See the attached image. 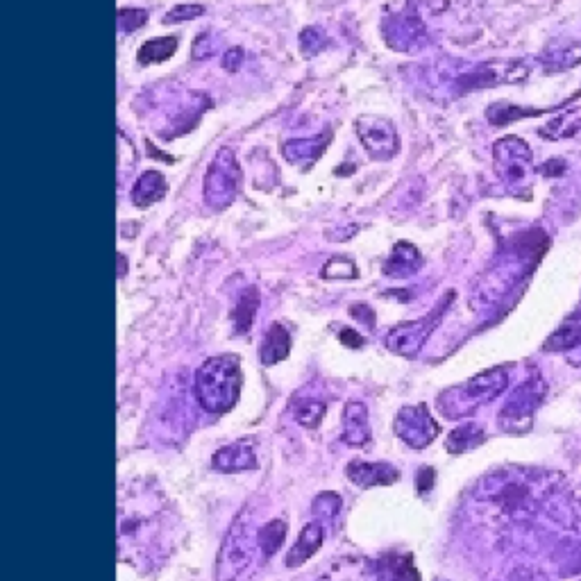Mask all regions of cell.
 Wrapping results in <instances>:
<instances>
[{
	"label": "cell",
	"instance_id": "6da1fadb",
	"mask_svg": "<svg viewBox=\"0 0 581 581\" xmlns=\"http://www.w3.org/2000/svg\"><path fill=\"white\" fill-rule=\"evenodd\" d=\"M259 545V529L248 509L234 518L230 532L225 534L221 550L216 557V581H241L255 570Z\"/></svg>",
	"mask_w": 581,
	"mask_h": 581
},
{
	"label": "cell",
	"instance_id": "7a4b0ae2",
	"mask_svg": "<svg viewBox=\"0 0 581 581\" xmlns=\"http://www.w3.org/2000/svg\"><path fill=\"white\" fill-rule=\"evenodd\" d=\"M241 366L239 357L221 355L207 359L196 373L198 402L212 414H225L239 400Z\"/></svg>",
	"mask_w": 581,
	"mask_h": 581
},
{
	"label": "cell",
	"instance_id": "3957f363",
	"mask_svg": "<svg viewBox=\"0 0 581 581\" xmlns=\"http://www.w3.org/2000/svg\"><path fill=\"white\" fill-rule=\"evenodd\" d=\"M123 511H128V518L121 516V554L128 550L123 561H128L137 557V550L143 552L148 547V557H153L155 552H159V545L164 541V525H166V513H164V504L157 495L148 493V502L146 509L134 511V509H125L121 504Z\"/></svg>",
	"mask_w": 581,
	"mask_h": 581
},
{
	"label": "cell",
	"instance_id": "277c9868",
	"mask_svg": "<svg viewBox=\"0 0 581 581\" xmlns=\"http://www.w3.org/2000/svg\"><path fill=\"white\" fill-rule=\"evenodd\" d=\"M507 382H509L507 368L486 370V373L477 375L475 380H470L468 384L457 386V389H450L448 395H452V400L441 398L443 414L468 416L470 411H475L479 407V404L493 400L495 395H500L504 389H507Z\"/></svg>",
	"mask_w": 581,
	"mask_h": 581
},
{
	"label": "cell",
	"instance_id": "5b68a950",
	"mask_svg": "<svg viewBox=\"0 0 581 581\" xmlns=\"http://www.w3.org/2000/svg\"><path fill=\"white\" fill-rule=\"evenodd\" d=\"M241 171L232 148H221L205 175V200L216 209L230 205L239 191Z\"/></svg>",
	"mask_w": 581,
	"mask_h": 581
},
{
	"label": "cell",
	"instance_id": "8992f818",
	"mask_svg": "<svg viewBox=\"0 0 581 581\" xmlns=\"http://www.w3.org/2000/svg\"><path fill=\"white\" fill-rule=\"evenodd\" d=\"M357 134L361 143H364L366 153L377 159V162H386L398 155L400 150V137L395 125L384 119V116L364 114L357 119Z\"/></svg>",
	"mask_w": 581,
	"mask_h": 581
},
{
	"label": "cell",
	"instance_id": "52a82bcc",
	"mask_svg": "<svg viewBox=\"0 0 581 581\" xmlns=\"http://www.w3.org/2000/svg\"><path fill=\"white\" fill-rule=\"evenodd\" d=\"M495 168L507 184H522L532 173V150L518 137H504L493 148Z\"/></svg>",
	"mask_w": 581,
	"mask_h": 581
},
{
	"label": "cell",
	"instance_id": "ba28073f",
	"mask_svg": "<svg viewBox=\"0 0 581 581\" xmlns=\"http://www.w3.org/2000/svg\"><path fill=\"white\" fill-rule=\"evenodd\" d=\"M395 432L411 448H425L439 434V425L429 416L425 404H418V407H404L400 411L398 420H395Z\"/></svg>",
	"mask_w": 581,
	"mask_h": 581
},
{
	"label": "cell",
	"instance_id": "9c48e42d",
	"mask_svg": "<svg viewBox=\"0 0 581 581\" xmlns=\"http://www.w3.org/2000/svg\"><path fill=\"white\" fill-rule=\"evenodd\" d=\"M318 581H384L382 568L364 557L336 559Z\"/></svg>",
	"mask_w": 581,
	"mask_h": 581
},
{
	"label": "cell",
	"instance_id": "30bf717a",
	"mask_svg": "<svg viewBox=\"0 0 581 581\" xmlns=\"http://www.w3.org/2000/svg\"><path fill=\"white\" fill-rule=\"evenodd\" d=\"M214 468L223 470V473H239V470L257 468L255 445L252 441L230 443L214 454Z\"/></svg>",
	"mask_w": 581,
	"mask_h": 581
},
{
	"label": "cell",
	"instance_id": "8fae6325",
	"mask_svg": "<svg viewBox=\"0 0 581 581\" xmlns=\"http://www.w3.org/2000/svg\"><path fill=\"white\" fill-rule=\"evenodd\" d=\"M529 75V71L522 66V62H491L484 64L482 69L473 73V80L470 84L473 87H493V84H502V82H522Z\"/></svg>",
	"mask_w": 581,
	"mask_h": 581
},
{
	"label": "cell",
	"instance_id": "7c38bea8",
	"mask_svg": "<svg viewBox=\"0 0 581 581\" xmlns=\"http://www.w3.org/2000/svg\"><path fill=\"white\" fill-rule=\"evenodd\" d=\"M343 441L352 448H361L370 441V425H368V409L364 402L352 400L345 404L343 411Z\"/></svg>",
	"mask_w": 581,
	"mask_h": 581
},
{
	"label": "cell",
	"instance_id": "4fadbf2b",
	"mask_svg": "<svg viewBox=\"0 0 581 581\" xmlns=\"http://www.w3.org/2000/svg\"><path fill=\"white\" fill-rule=\"evenodd\" d=\"M348 477L357 486H389L398 482L400 473L389 463H366V461H352L348 466Z\"/></svg>",
	"mask_w": 581,
	"mask_h": 581
},
{
	"label": "cell",
	"instance_id": "5bb4252c",
	"mask_svg": "<svg viewBox=\"0 0 581 581\" xmlns=\"http://www.w3.org/2000/svg\"><path fill=\"white\" fill-rule=\"evenodd\" d=\"M325 538V529L321 527V522H309L302 529L298 541L291 545L289 554H286V566L289 568H298L302 563L309 561L314 554L321 550Z\"/></svg>",
	"mask_w": 581,
	"mask_h": 581
},
{
	"label": "cell",
	"instance_id": "9a60e30c",
	"mask_svg": "<svg viewBox=\"0 0 581 581\" xmlns=\"http://www.w3.org/2000/svg\"><path fill=\"white\" fill-rule=\"evenodd\" d=\"M164 196H166V180L159 171H146L137 182H134L132 200L137 207L153 205V202L164 200Z\"/></svg>",
	"mask_w": 581,
	"mask_h": 581
},
{
	"label": "cell",
	"instance_id": "2e32d148",
	"mask_svg": "<svg viewBox=\"0 0 581 581\" xmlns=\"http://www.w3.org/2000/svg\"><path fill=\"white\" fill-rule=\"evenodd\" d=\"M291 350V334L284 330L280 323L271 325L264 343H261V361L266 366H273L277 361H282Z\"/></svg>",
	"mask_w": 581,
	"mask_h": 581
},
{
	"label": "cell",
	"instance_id": "e0dca14e",
	"mask_svg": "<svg viewBox=\"0 0 581 581\" xmlns=\"http://www.w3.org/2000/svg\"><path fill=\"white\" fill-rule=\"evenodd\" d=\"M429 334V327L425 323H409L402 325L398 330H393L389 334V348L395 352H402V355H409V348H420V343L425 341V336Z\"/></svg>",
	"mask_w": 581,
	"mask_h": 581
},
{
	"label": "cell",
	"instance_id": "ac0fdd59",
	"mask_svg": "<svg viewBox=\"0 0 581 581\" xmlns=\"http://www.w3.org/2000/svg\"><path fill=\"white\" fill-rule=\"evenodd\" d=\"M577 132H581V107L568 109V112L559 114L552 123H547L545 128H541V137L559 141V139L575 137Z\"/></svg>",
	"mask_w": 581,
	"mask_h": 581
},
{
	"label": "cell",
	"instance_id": "d6986e66",
	"mask_svg": "<svg viewBox=\"0 0 581 581\" xmlns=\"http://www.w3.org/2000/svg\"><path fill=\"white\" fill-rule=\"evenodd\" d=\"M178 50V37H159V39H150L139 48V64L141 66H150V64H159L171 60Z\"/></svg>",
	"mask_w": 581,
	"mask_h": 581
},
{
	"label": "cell",
	"instance_id": "ffe728a7",
	"mask_svg": "<svg viewBox=\"0 0 581 581\" xmlns=\"http://www.w3.org/2000/svg\"><path fill=\"white\" fill-rule=\"evenodd\" d=\"M257 305H259L257 289H248L246 293H243L241 300L237 302V307H234V314H232L234 332L246 334L250 330V325H252V321H255V314H257Z\"/></svg>",
	"mask_w": 581,
	"mask_h": 581
},
{
	"label": "cell",
	"instance_id": "44dd1931",
	"mask_svg": "<svg viewBox=\"0 0 581 581\" xmlns=\"http://www.w3.org/2000/svg\"><path fill=\"white\" fill-rule=\"evenodd\" d=\"M418 266H420L418 250L414 246H409V243H400V246H395L389 264H386V273L389 275H411Z\"/></svg>",
	"mask_w": 581,
	"mask_h": 581
},
{
	"label": "cell",
	"instance_id": "7402d4cb",
	"mask_svg": "<svg viewBox=\"0 0 581 581\" xmlns=\"http://www.w3.org/2000/svg\"><path fill=\"white\" fill-rule=\"evenodd\" d=\"M327 411L325 400H296L293 402V416L300 425L305 427H318Z\"/></svg>",
	"mask_w": 581,
	"mask_h": 581
},
{
	"label": "cell",
	"instance_id": "603a6c76",
	"mask_svg": "<svg viewBox=\"0 0 581 581\" xmlns=\"http://www.w3.org/2000/svg\"><path fill=\"white\" fill-rule=\"evenodd\" d=\"M482 441H484L482 429H479L477 425H463V427L457 429V432L450 434L448 450L452 454H461V452H466L470 448H477V445L482 443Z\"/></svg>",
	"mask_w": 581,
	"mask_h": 581
},
{
	"label": "cell",
	"instance_id": "cb8c5ba5",
	"mask_svg": "<svg viewBox=\"0 0 581 581\" xmlns=\"http://www.w3.org/2000/svg\"><path fill=\"white\" fill-rule=\"evenodd\" d=\"M284 536H286V527L282 520H273L268 522V525L259 527V545H261V554L268 559L271 554H275L280 550V545L284 543Z\"/></svg>",
	"mask_w": 581,
	"mask_h": 581
},
{
	"label": "cell",
	"instance_id": "d4e9b609",
	"mask_svg": "<svg viewBox=\"0 0 581 581\" xmlns=\"http://www.w3.org/2000/svg\"><path fill=\"white\" fill-rule=\"evenodd\" d=\"M577 64H581V44H570L563 50H559L557 55H552V62L547 64V69L550 71H568Z\"/></svg>",
	"mask_w": 581,
	"mask_h": 581
},
{
	"label": "cell",
	"instance_id": "484cf974",
	"mask_svg": "<svg viewBox=\"0 0 581 581\" xmlns=\"http://www.w3.org/2000/svg\"><path fill=\"white\" fill-rule=\"evenodd\" d=\"M202 14H205V7L202 5H175L173 10L166 14L164 23L173 25V23H180V21H193V19H200Z\"/></svg>",
	"mask_w": 581,
	"mask_h": 581
},
{
	"label": "cell",
	"instance_id": "4316f807",
	"mask_svg": "<svg viewBox=\"0 0 581 581\" xmlns=\"http://www.w3.org/2000/svg\"><path fill=\"white\" fill-rule=\"evenodd\" d=\"M148 12L146 10H121L119 12V23L123 32H134L146 25Z\"/></svg>",
	"mask_w": 581,
	"mask_h": 581
},
{
	"label": "cell",
	"instance_id": "83f0119b",
	"mask_svg": "<svg viewBox=\"0 0 581 581\" xmlns=\"http://www.w3.org/2000/svg\"><path fill=\"white\" fill-rule=\"evenodd\" d=\"M216 53L214 50V39L209 35H200L196 41H193V60H207Z\"/></svg>",
	"mask_w": 581,
	"mask_h": 581
},
{
	"label": "cell",
	"instance_id": "f1b7e54d",
	"mask_svg": "<svg viewBox=\"0 0 581 581\" xmlns=\"http://www.w3.org/2000/svg\"><path fill=\"white\" fill-rule=\"evenodd\" d=\"M241 62H243V50H241V48H230V50H227V53L223 55V60H221L223 69H225V71H230V73H237V69L241 66Z\"/></svg>",
	"mask_w": 581,
	"mask_h": 581
},
{
	"label": "cell",
	"instance_id": "f546056e",
	"mask_svg": "<svg viewBox=\"0 0 581 581\" xmlns=\"http://www.w3.org/2000/svg\"><path fill=\"white\" fill-rule=\"evenodd\" d=\"M341 339L350 345V348H359L361 345V336H357L355 332L352 330H345L343 334H341Z\"/></svg>",
	"mask_w": 581,
	"mask_h": 581
}]
</instances>
